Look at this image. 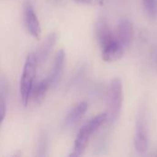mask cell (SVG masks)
<instances>
[{
    "label": "cell",
    "instance_id": "6da1fadb",
    "mask_svg": "<svg viewBox=\"0 0 157 157\" xmlns=\"http://www.w3.org/2000/svg\"><path fill=\"white\" fill-rule=\"evenodd\" d=\"M109 113H101L89 120L78 132L70 156H80L85 152L91 136L108 121Z\"/></svg>",
    "mask_w": 157,
    "mask_h": 157
},
{
    "label": "cell",
    "instance_id": "7a4b0ae2",
    "mask_svg": "<svg viewBox=\"0 0 157 157\" xmlns=\"http://www.w3.org/2000/svg\"><path fill=\"white\" fill-rule=\"evenodd\" d=\"M37 66H38V62H37L36 55L35 53L30 52L26 58L21 78H20V86H19L21 102L24 107L28 106L29 98L31 96L36 72H37Z\"/></svg>",
    "mask_w": 157,
    "mask_h": 157
},
{
    "label": "cell",
    "instance_id": "3957f363",
    "mask_svg": "<svg viewBox=\"0 0 157 157\" xmlns=\"http://www.w3.org/2000/svg\"><path fill=\"white\" fill-rule=\"evenodd\" d=\"M109 112L108 120L111 124H113L120 117L123 103V86L122 82L119 77L113 78L110 82L109 91Z\"/></svg>",
    "mask_w": 157,
    "mask_h": 157
},
{
    "label": "cell",
    "instance_id": "277c9868",
    "mask_svg": "<svg viewBox=\"0 0 157 157\" xmlns=\"http://www.w3.org/2000/svg\"><path fill=\"white\" fill-rule=\"evenodd\" d=\"M134 148L140 154H144L148 150V128L144 112H140L137 118L136 130L134 134Z\"/></svg>",
    "mask_w": 157,
    "mask_h": 157
},
{
    "label": "cell",
    "instance_id": "5b68a950",
    "mask_svg": "<svg viewBox=\"0 0 157 157\" xmlns=\"http://www.w3.org/2000/svg\"><path fill=\"white\" fill-rule=\"evenodd\" d=\"M24 21L30 35L37 39L40 38L41 34L40 21L30 2H26L24 5Z\"/></svg>",
    "mask_w": 157,
    "mask_h": 157
},
{
    "label": "cell",
    "instance_id": "8992f818",
    "mask_svg": "<svg viewBox=\"0 0 157 157\" xmlns=\"http://www.w3.org/2000/svg\"><path fill=\"white\" fill-rule=\"evenodd\" d=\"M117 39L122 47L128 48L133 41L134 37V29L132 22L128 18H121L118 24V33Z\"/></svg>",
    "mask_w": 157,
    "mask_h": 157
},
{
    "label": "cell",
    "instance_id": "52a82bcc",
    "mask_svg": "<svg viewBox=\"0 0 157 157\" xmlns=\"http://www.w3.org/2000/svg\"><path fill=\"white\" fill-rule=\"evenodd\" d=\"M96 36L101 48L114 41L117 37L112 33L108 22L104 18L98 19L96 24Z\"/></svg>",
    "mask_w": 157,
    "mask_h": 157
},
{
    "label": "cell",
    "instance_id": "ba28073f",
    "mask_svg": "<svg viewBox=\"0 0 157 157\" xmlns=\"http://www.w3.org/2000/svg\"><path fill=\"white\" fill-rule=\"evenodd\" d=\"M64 63H65V52L62 49L57 52V54L54 58L52 71H51L50 75H48V79L50 81L51 87H53L58 84V82L62 76L63 71Z\"/></svg>",
    "mask_w": 157,
    "mask_h": 157
},
{
    "label": "cell",
    "instance_id": "9c48e42d",
    "mask_svg": "<svg viewBox=\"0 0 157 157\" xmlns=\"http://www.w3.org/2000/svg\"><path fill=\"white\" fill-rule=\"evenodd\" d=\"M102 49V59L105 62H114L121 58L124 52V48L120 43L118 39L109 44L104 46Z\"/></svg>",
    "mask_w": 157,
    "mask_h": 157
},
{
    "label": "cell",
    "instance_id": "30bf717a",
    "mask_svg": "<svg viewBox=\"0 0 157 157\" xmlns=\"http://www.w3.org/2000/svg\"><path fill=\"white\" fill-rule=\"evenodd\" d=\"M88 109V104L86 102H80L75 108H73L67 114L64 120V127L72 128L76 125V123L82 119Z\"/></svg>",
    "mask_w": 157,
    "mask_h": 157
},
{
    "label": "cell",
    "instance_id": "8fae6325",
    "mask_svg": "<svg viewBox=\"0 0 157 157\" xmlns=\"http://www.w3.org/2000/svg\"><path fill=\"white\" fill-rule=\"evenodd\" d=\"M56 40H57V35H56L55 32H52L41 43V45L40 46V48H39V50L37 52V53L35 54L38 63H45V61L49 57V55L51 53V51L52 50V48H53V46H54V44L56 42Z\"/></svg>",
    "mask_w": 157,
    "mask_h": 157
},
{
    "label": "cell",
    "instance_id": "7c38bea8",
    "mask_svg": "<svg viewBox=\"0 0 157 157\" xmlns=\"http://www.w3.org/2000/svg\"><path fill=\"white\" fill-rule=\"evenodd\" d=\"M50 87H51V84H50V81L47 77L45 79H42L39 83H37L36 86H33L31 95H33L34 99L37 102H40L45 98L46 93Z\"/></svg>",
    "mask_w": 157,
    "mask_h": 157
},
{
    "label": "cell",
    "instance_id": "4fadbf2b",
    "mask_svg": "<svg viewBox=\"0 0 157 157\" xmlns=\"http://www.w3.org/2000/svg\"><path fill=\"white\" fill-rule=\"evenodd\" d=\"M48 149V140H47V136L46 134H42L41 137L40 138V142H39V145H38V155L40 156H43L45 155V152Z\"/></svg>",
    "mask_w": 157,
    "mask_h": 157
},
{
    "label": "cell",
    "instance_id": "5bb4252c",
    "mask_svg": "<svg viewBox=\"0 0 157 157\" xmlns=\"http://www.w3.org/2000/svg\"><path fill=\"white\" fill-rule=\"evenodd\" d=\"M143 5L146 10V12L150 16H154L156 11V4L155 0H142Z\"/></svg>",
    "mask_w": 157,
    "mask_h": 157
},
{
    "label": "cell",
    "instance_id": "9a60e30c",
    "mask_svg": "<svg viewBox=\"0 0 157 157\" xmlns=\"http://www.w3.org/2000/svg\"><path fill=\"white\" fill-rule=\"evenodd\" d=\"M6 106L5 101L2 99L0 100V126L6 117Z\"/></svg>",
    "mask_w": 157,
    "mask_h": 157
},
{
    "label": "cell",
    "instance_id": "2e32d148",
    "mask_svg": "<svg viewBox=\"0 0 157 157\" xmlns=\"http://www.w3.org/2000/svg\"><path fill=\"white\" fill-rule=\"evenodd\" d=\"M76 3H81V4H90L92 0H75Z\"/></svg>",
    "mask_w": 157,
    "mask_h": 157
},
{
    "label": "cell",
    "instance_id": "e0dca14e",
    "mask_svg": "<svg viewBox=\"0 0 157 157\" xmlns=\"http://www.w3.org/2000/svg\"><path fill=\"white\" fill-rule=\"evenodd\" d=\"M56 1H58V0H56Z\"/></svg>",
    "mask_w": 157,
    "mask_h": 157
}]
</instances>
